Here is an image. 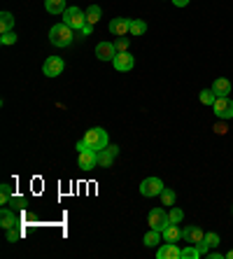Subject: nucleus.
Masks as SVG:
<instances>
[{"mask_svg":"<svg viewBox=\"0 0 233 259\" xmlns=\"http://www.w3.org/2000/svg\"><path fill=\"white\" fill-rule=\"evenodd\" d=\"M49 40H51V45H56V47H70V42H72V28H70L68 24L51 26Z\"/></svg>","mask_w":233,"mask_h":259,"instance_id":"nucleus-1","label":"nucleus"},{"mask_svg":"<svg viewBox=\"0 0 233 259\" xmlns=\"http://www.w3.org/2000/svg\"><path fill=\"white\" fill-rule=\"evenodd\" d=\"M84 142H86V145H89L91 150L100 152V150H105V147H107L110 138H107V131L100 129V126H96V129H89V131H86V136H84Z\"/></svg>","mask_w":233,"mask_h":259,"instance_id":"nucleus-2","label":"nucleus"},{"mask_svg":"<svg viewBox=\"0 0 233 259\" xmlns=\"http://www.w3.org/2000/svg\"><path fill=\"white\" fill-rule=\"evenodd\" d=\"M63 24H68L72 31H80L82 26L86 24V12H82L80 7H66V12H63Z\"/></svg>","mask_w":233,"mask_h":259,"instance_id":"nucleus-3","label":"nucleus"},{"mask_svg":"<svg viewBox=\"0 0 233 259\" xmlns=\"http://www.w3.org/2000/svg\"><path fill=\"white\" fill-rule=\"evenodd\" d=\"M147 222H150V229H156V231H163L168 224H170V217L163 208H151L150 215H147Z\"/></svg>","mask_w":233,"mask_h":259,"instance_id":"nucleus-4","label":"nucleus"},{"mask_svg":"<svg viewBox=\"0 0 233 259\" xmlns=\"http://www.w3.org/2000/svg\"><path fill=\"white\" fill-rule=\"evenodd\" d=\"M212 110L219 119H231L233 117V101L229 96H217V101L212 103Z\"/></svg>","mask_w":233,"mask_h":259,"instance_id":"nucleus-5","label":"nucleus"},{"mask_svg":"<svg viewBox=\"0 0 233 259\" xmlns=\"http://www.w3.org/2000/svg\"><path fill=\"white\" fill-rule=\"evenodd\" d=\"M161 191H163V182L159 177H145L142 185H140V194L147 196V199H151V196H161Z\"/></svg>","mask_w":233,"mask_h":259,"instance_id":"nucleus-6","label":"nucleus"},{"mask_svg":"<svg viewBox=\"0 0 233 259\" xmlns=\"http://www.w3.org/2000/svg\"><path fill=\"white\" fill-rule=\"evenodd\" d=\"M66 68V61L61 59V56H49L45 61V66H42V72H45L47 77H58L61 72Z\"/></svg>","mask_w":233,"mask_h":259,"instance_id":"nucleus-7","label":"nucleus"},{"mask_svg":"<svg viewBox=\"0 0 233 259\" xmlns=\"http://www.w3.org/2000/svg\"><path fill=\"white\" fill-rule=\"evenodd\" d=\"M77 166H80L82 171H91V168H96L98 166V152L96 150H84V152H80V159H77Z\"/></svg>","mask_w":233,"mask_h":259,"instance_id":"nucleus-8","label":"nucleus"},{"mask_svg":"<svg viewBox=\"0 0 233 259\" xmlns=\"http://www.w3.org/2000/svg\"><path fill=\"white\" fill-rule=\"evenodd\" d=\"M119 54L115 47V42H98L96 45V56L100 61H115V56Z\"/></svg>","mask_w":233,"mask_h":259,"instance_id":"nucleus-9","label":"nucleus"},{"mask_svg":"<svg viewBox=\"0 0 233 259\" xmlns=\"http://www.w3.org/2000/svg\"><path fill=\"white\" fill-rule=\"evenodd\" d=\"M112 66H115L119 72H128L133 66H135V59H133L128 52H119L115 56V61H112Z\"/></svg>","mask_w":233,"mask_h":259,"instance_id":"nucleus-10","label":"nucleus"},{"mask_svg":"<svg viewBox=\"0 0 233 259\" xmlns=\"http://www.w3.org/2000/svg\"><path fill=\"white\" fill-rule=\"evenodd\" d=\"M110 33H112V35H119V37L131 33V19H126V17L112 19V21H110Z\"/></svg>","mask_w":233,"mask_h":259,"instance_id":"nucleus-11","label":"nucleus"},{"mask_svg":"<svg viewBox=\"0 0 233 259\" xmlns=\"http://www.w3.org/2000/svg\"><path fill=\"white\" fill-rule=\"evenodd\" d=\"M156 257L159 259H182V250L175 245V243H163L159 250H156Z\"/></svg>","mask_w":233,"mask_h":259,"instance_id":"nucleus-12","label":"nucleus"},{"mask_svg":"<svg viewBox=\"0 0 233 259\" xmlns=\"http://www.w3.org/2000/svg\"><path fill=\"white\" fill-rule=\"evenodd\" d=\"M182 238H184L186 243L196 245V243H200V241L205 238V234H203L198 226H184V229H182Z\"/></svg>","mask_w":233,"mask_h":259,"instance_id":"nucleus-13","label":"nucleus"},{"mask_svg":"<svg viewBox=\"0 0 233 259\" xmlns=\"http://www.w3.org/2000/svg\"><path fill=\"white\" fill-rule=\"evenodd\" d=\"M161 236H163V241H168V243H177V241L182 238V229H180L177 224H168L161 231Z\"/></svg>","mask_w":233,"mask_h":259,"instance_id":"nucleus-14","label":"nucleus"},{"mask_svg":"<svg viewBox=\"0 0 233 259\" xmlns=\"http://www.w3.org/2000/svg\"><path fill=\"white\" fill-rule=\"evenodd\" d=\"M116 152H119V147H107V150H100V154H98V164L103 166V168H107V166L115 161V156H116Z\"/></svg>","mask_w":233,"mask_h":259,"instance_id":"nucleus-15","label":"nucleus"},{"mask_svg":"<svg viewBox=\"0 0 233 259\" xmlns=\"http://www.w3.org/2000/svg\"><path fill=\"white\" fill-rule=\"evenodd\" d=\"M212 91L217 96H229L231 94V82L226 77H219V80H215V84H212Z\"/></svg>","mask_w":233,"mask_h":259,"instance_id":"nucleus-16","label":"nucleus"},{"mask_svg":"<svg viewBox=\"0 0 233 259\" xmlns=\"http://www.w3.org/2000/svg\"><path fill=\"white\" fill-rule=\"evenodd\" d=\"M45 7L49 14H63L66 12V0H45Z\"/></svg>","mask_w":233,"mask_h":259,"instance_id":"nucleus-17","label":"nucleus"},{"mask_svg":"<svg viewBox=\"0 0 233 259\" xmlns=\"http://www.w3.org/2000/svg\"><path fill=\"white\" fill-rule=\"evenodd\" d=\"M161 231H156V229H150V231H147V234H145V238H142V243H145V245L147 247H154V245H159V243H161Z\"/></svg>","mask_w":233,"mask_h":259,"instance_id":"nucleus-18","label":"nucleus"},{"mask_svg":"<svg viewBox=\"0 0 233 259\" xmlns=\"http://www.w3.org/2000/svg\"><path fill=\"white\" fill-rule=\"evenodd\" d=\"M14 28V14L12 12H2L0 14V33H7Z\"/></svg>","mask_w":233,"mask_h":259,"instance_id":"nucleus-19","label":"nucleus"},{"mask_svg":"<svg viewBox=\"0 0 233 259\" xmlns=\"http://www.w3.org/2000/svg\"><path fill=\"white\" fill-rule=\"evenodd\" d=\"M0 222H2L5 229H12V226L17 224V217H14V212H12L10 208H2V212H0Z\"/></svg>","mask_w":233,"mask_h":259,"instance_id":"nucleus-20","label":"nucleus"},{"mask_svg":"<svg viewBox=\"0 0 233 259\" xmlns=\"http://www.w3.org/2000/svg\"><path fill=\"white\" fill-rule=\"evenodd\" d=\"M147 31V24L142 21V19H131V35H142Z\"/></svg>","mask_w":233,"mask_h":259,"instance_id":"nucleus-21","label":"nucleus"},{"mask_svg":"<svg viewBox=\"0 0 233 259\" xmlns=\"http://www.w3.org/2000/svg\"><path fill=\"white\" fill-rule=\"evenodd\" d=\"M175 199H177V194H175L173 189H168V187H163V191H161V203L163 206H175Z\"/></svg>","mask_w":233,"mask_h":259,"instance_id":"nucleus-22","label":"nucleus"},{"mask_svg":"<svg viewBox=\"0 0 233 259\" xmlns=\"http://www.w3.org/2000/svg\"><path fill=\"white\" fill-rule=\"evenodd\" d=\"M100 7H98V5H91V7H89V10H86V24H96V21H98V19H100Z\"/></svg>","mask_w":233,"mask_h":259,"instance_id":"nucleus-23","label":"nucleus"},{"mask_svg":"<svg viewBox=\"0 0 233 259\" xmlns=\"http://www.w3.org/2000/svg\"><path fill=\"white\" fill-rule=\"evenodd\" d=\"M217 101V94L212 91V89H205V91H200V103L203 105H212Z\"/></svg>","mask_w":233,"mask_h":259,"instance_id":"nucleus-24","label":"nucleus"},{"mask_svg":"<svg viewBox=\"0 0 233 259\" xmlns=\"http://www.w3.org/2000/svg\"><path fill=\"white\" fill-rule=\"evenodd\" d=\"M168 217H170V224H180V222H182V217H184V212L180 210V208H175V206H170Z\"/></svg>","mask_w":233,"mask_h":259,"instance_id":"nucleus-25","label":"nucleus"},{"mask_svg":"<svg viewBox=\"0 0 233 259\" xmlns=\"http://www.w3.org/2000/svg\"><path fill=\"white\" fill-rule=\"evenodd\" d=\"M182 259H200V252H198V247H196V245L182 247Z\"/></svg>","mask_w":233,"mask_h":259,"instance_id":"nucleus-26","label":"nucleus"},{"mask_svg":"<svg viewBox=\"0 0 233 259\" xmlns=\"http://www.w3.org/2000/svg\"><path fill=\"white\" fill-rule=\"evenodd\" d=\"M7 201H12V189H10V185H2L0 187V203L5 206Z\"/></svg>","mask_w":233,"mask_h":259,"instance_id":"nucleus-27","label":"nucleus"},{"mask_svg":"<svg viewBox=\"0 0 233 259\" xmlns=\"http://www.w3.org/2000/svg\"><path fill=\"white\" fill-rule=\"evenodd\" d=\"M0 42H2V45H14V42H17V33H14V31L2 33V35H0Z\"/></svg>","mask_w":233,"mask_h":259,"instance_id":"nucleus-28","label":"nucleus"},{"mask_svg":"<svg viewBox=\"0 0 233 259\" xmlns=\"http://www.w3.org/2000/svg\"><path fill=\"white\" fill-rule=\"evenodd\" d=\"M128 45H131V40H128L126 35H121V37H119V40L115 42L116 52H128Z\"/></svg>","mask_w":233,"mask_h":259,"instance_id":"nucleus-29","label":"nucleus"},{"mask_svg":"<svg viewBox=\"0 0 233 259\" xmlns=\"http://www.w3.org/2000/svg\"><path fill=\"white\" fill-rule=\"evenodd\" d=\"M205 243H208L210 247H217L219 245V234H215V231H212V234H205Z\"/></svg>","mask_w":233,"mask_h":259,"instance_id":"nucleus-30","label":"nucleus"},{"mask_svg":"<svg viewBox=\"0 0 233 259\" xmlns=\"http://www.w3.org/2000/svg\"><path fill=\"white\" fill-rule=\"evenodd\" d=\"M19 238H21V231H19V229H14V226H12V229H7V241H10V243L19 241Z\"/></svg>","mask_w":233,"mask_h":259,"instance_id":"nucleus-31","label":"nucleus"},{"mask_svg":"<svg viewBox=\"0 0 233 259\" xmlns=\"http://www.w3.org/2000/svg\"><path fill=\"white\" fill-rule=\"evenodd\" d=\"M196 247H198V252H200V257H203V255H208V250H210V245L205 243V238H203L200 243H196Z\"/></svg>","mask_w":233,"mask_h":259,"instance_id":"nucleus-32","label":"nucleus"},{"mask_svg":"<svg viewBox=\"0 0 233 259\" xmlns=\"http://www.w3.org/2000/svg\"><path fill=\"white\" fill-rule=\"evenodd\" d=\"M80 33H82V35H91V33H93V24H84L80 28Z\"/></svg>","mask_w":233,"mask_h":259,"instance_id":"nucleus-33","label":"nucleus"},{"mask_svg":"<svg viewBox=\"0 0 233 259\" xmlns=\"http://www.w3.org/2000/svg\"><path fill=\"white\" fill-rule=\"evenodd\" d=\"M173 2L177 7H186V5H189V0H173Z\"/></svg>","mask_w":233,"mask_h":259,"instance_id":"nucleus-34","label":"nucleus"},{"mask_svg":"<svg viewBox=\"0 0 233 259\" xmlns=\"http://www.w3.org/2000/svg\"><path fill=\"white\" fill-rule=\"evenodd\" d=\"M215 131H217V133H226V126H224V124H217V126H215Z\"/></svg>","mask_w":233,"mask_h":259,"instance_id":"nucleus-35","label":"nucleus"},{"mask_svg":"<svg viewBox=\"0 0 233 259\" xmlns=\"http://www.w3.org/2000/svg\"><path fill=\"white\" fill-rule=\"evenodd\" d=\"M210 257H212V259H221L224 255H221V252H210Z\"/></svg>","mask_w":233,"mask_h":259,"instance_id":"nucleus-36","label":"nucleus"},{"mask_svg":"<svg viewBox=\"0 0 233 259\" xmlns=\"http://www.w3.org/2000/svg\"><path fill=\"white\" fill-rule=\"evenodd\" d=\"M226 257H229V259H233V250H231V252H226Z\"/></svg>","mask_w":233,"mask_h":259,"instance_id":"nucleus-37","label":"nucleus"}]
</instances>
